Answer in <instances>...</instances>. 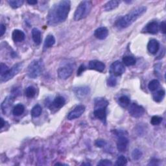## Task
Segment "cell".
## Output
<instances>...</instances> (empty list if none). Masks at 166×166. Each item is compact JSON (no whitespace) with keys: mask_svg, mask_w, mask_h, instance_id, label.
I'll return each mask as SVG.
<instances>
[{"mask_svg":"<svg viewBox=\"0 0 166 166\" xmlns=\"http://www.w3.org/2000/svg\"><path fill=\"white\" fill-rule=\"evenodd\" d=\"M71 8V2L63 0L55 3L49 10L47 19L50 26H56L64 22L68 18Z\"/></svg>","mask_w":166,"mask_h":166,"instance_id":"6da1fadb","label":"cell"},{"mask_svg":"<svg viewBox=\"0 0 166 166\" xmlns=\"http://www.w3.org/2000/svg\"><path fill=\"white\" fill-rule=\"evenodd\" d=\"M147 8L142 6L138 7L133 9L129 13L125 15V16L120 18L116 22V26L119 29L127 28L130 25H132L134 22L146 12Z\"/></svg>","mask_w":166,"mask_h":166,"instance_id":"7a4b0ae2","label":"cell"},{"mask_svg":"<svg viewBox=\"0 0 166 166\" xmlns=\"http://www.w3.org/2000/svg\"><path fill=\"white\" fill-rule=\"evenodd\" d=\"M93 4L90 1H83L80 3L74 14L75 21H79L87 17L91 12Z\"/></svg>","mask_w":166,"mask_h":166,"instance_id":"3957f363","label":"cell"},{"mask_svg":"<svg viewBox=\"0 0 166 166\" xmlns=\"http://www.w3.org/2000/svg\"><path fill=\"white\" fill-rule=\"evenodd\" d=\"M44 64L41 59L34 60L27 67V76L31 79H37L42 74Z\"/></svg>","mask_w":166,"mask_h":166,"instance_id":"277c9868","label":"cell"},{"mask_svg":"<svg viewBox=\"0 0 166 166\" xmlns=\"http://www.w3.org/2000/svg\"><path fill=\"white\" fill-rule=\"evenodd\" d=\"M22 64L21 63H18L16 64L9 69L7 72H6L4 74L0 75V79H1V82H7L10 79H12L15 75H17L18 72L22 69Z\"/></svg>","mask_w":166,"mask_h":166,"instance_id":"5b68a950","label":"cell"},{"mask_svg":"<svg viewBox=\"0 0 166 166\" xmlns=\"http://www.w3.org/2000/svg\"><path fill=\"white\" fill-rule=\"evenodd\" d=\"M74 69V66L71 63H67L60 67L58 69V77L63 80L68 79L73 73Z\"/></svg>","mask_w":166,"mask_h":166,"instance_id":"8992f818","label":"cell"},{"mask_svg":"<svg viewBox=\"0 0 166 166\" xmlns=\"http://www.w3.org/2000/svg\"><path fill=\"white\" fill-rule=\"evenodd\" d=\"M125 72V68L124 64L119 60L113 62L110 68V72L112 75L115 77L121 76Z\"/></svg>","mask_w":166,"mask_h":166,"instance_id":"52a82bcc","label":"cell"},{"mask_svg":"<svg viewBox=\"0 0 166 166\" xmlns=\"http://www.w3.org/2000/svg\"><path fill=\"white\" fill-rule=\"evenodd\" d=\"M129 112L132 117L139 118L145 114V109L143 107L136 103H132L129 107Z\"/></svg>","mask_w":166,"mask_h":166,"instance_id":"ba28073f","label":"cell"},{"mask_svg":"<svg viewBox=\"0 0 166 166\" xmlns=\"http://www.w3.org/2000/svg\"><path fill=\"white\" fill-rule=\"evenodd\" d=\"M85 111V107L83 105H78L68 115V120H73L80 118Z\"/></svg>","mask_w":166,"mask_h":166,"instance_id":"9c48e42d","label":"cell"},{"mask_svg":"<svg viewBox=\"0 0 166 166\" xmlns=\"http://www.w3.org/2000/svg\"><path fill=\"white\" fill-rule=\"evenodd\" d=\"M73 92L77 98L81 99L90 94V89L88 87H79L75 88L73 89Z\"/></svg>","mask_w":166,"mask_h":166,"instance_id":"30bf717a","label":"cell"},{"mask_svg":"<svg viewBox=\"0 0 166 166\" xmlns=\"http://www.w3.org/2000/svg\"><path fill=\"white\" fill-rule=\"evenodd\" d=\"M94 114L95 117L99 119L104 123L106 124L107 122V108H95Z\"/></svg>","mask_w":166,"mask_h":166,"instance_id":"8fae6325","label":"cell"},{"mask_svg":"<svg viewBox=\"0 0 166 166\" xmlns=\"http://www.w3.org/2000/svg\"><path fill=\"white\" fill-rule=\"evenodd\" d=\"M129 144V140L123 135L118 136L117 142V148L120 152H125L127 150Z\"/></svg>","mask_w":166,"mask_h":166,"instance_id":"7c38bea8","label":"cell"},{"mask_svg":"<svg viewBox=\"0 0 166 166\" xmlns=\"http://www.w3.org/2000/svg\"><path fill=\"white\" fill-rule=\"evenodd\" d=\"M158 30H159L158 23L157 22L153 21V22H150L149 23H148L146 25V26L144 27L143 31V32L147 33L149 34H155L158 32Z\"/></svg>","mask_w":166,"mask_h":166,"instance_id":"4fadbf2b","label":"cell"},{"mask_svg":"<svg viewBox=\"0 0 166 166\" xmlns=\"http://www.w3.org/2000/svg\"><path fill=\"white\" fill-rule=\"evenodd\" d=\"M88 67L90 69H94L99 72H103L105 69V64L97 60H91L89 62Z\"/></svg>","mask_w":166,"mask_h":166,"instance_id":"5bb4252c","label":"cell"},{"mask_svg":"<svg viewBox=\"0 0 166 166\" xmlns=\"http://www.w3.org/2000/svg\"><path fill=\"white\" fill-rule=\"evenodd\" d=\"M160 49V43L158 40L151 39L147 44V49L150 53L153 55L157 54Z\"/></svg>","mask_w":166,"mask_h":166,"instance_id":"9a60e30c","label":"cell"},{"mask_svg":"<svg viewBox=\"0 0 166 166\" xmlns=\"http://www.w3.org/2000/svg\"><path fill=\"white\" fill-rule=\"evenodd\" d=\"M108 35V30L105 27H101L95 31L94 36L99 40H104Z\"/></svg>","mask_w":166,"mask_h":166,"instance_id":"2e32d148","label":"cell"},{"mask_svg":"<svg viewBox=\"0 0 166 166\" xmlns=\"http://www.w3.org/2000/svg\"><path fill=\"white\" fill-rule=\"evenodd\" d=\"M12 38L13 41L15 42H23L26 38L25 33L19 29H15L12 32Z\"/></svg>","mask_w":166,"mask_h":166,"instance_id":"e0dca14e","label":"cell"},{"mask_svg":"<svg viewBox=\"0 0 166 166\" xmlns=\"http://www.w3.org/2000/svg\"><path fill=\"white\" fill-rule=\"evenodd\" d=\"M14 100V96H9L6 97L3 101V102L2 104V109L4 114H6L7 112V110L9 108H11L12 105V103Z\"/></svg>","mask_w":166,"mask_h":166,"instance_id":"ac0fdd59","label":"cell"},{"mask_svg":"<svg viewBox=\"0 0 166 166\" xmlns=\"http://www.w3.org/2000/svg\"><path fill=\"white\" fill-rule=\"evenodd\" d=\"M32 38L34 42L37 45H40L42 41L41 32L37 28H34L32 30Z\"/></svg>","mask_w":166,"mask_h":166,"instance_id":"d6986e66","label":"cell"},{"mask_svg":"<svg viewBox=\"0 0 166 166\" xmlns=\"http://www.w3.org/2000/svg\"><path fill=\"white\" fill-rule=\"evenodd\" d=\"M120 3L119 1L117 0H112V1H109L104 5L103 8L105 11H111L112 10L116 9Z\"/></svg>","mask_w":166,"mask_h":166,"instance_id":"ffe728a7","label":"cell"},{"mask_svg":"<svg viewBox=\"0 0 166 166\" xmlns=\"http://www.w3.org/2000/svg\"><path fill=\"white\" fill-rule=\"evenodd\" d=\"M65 103H66V99H64V97L62 96H58L55 97V99L53 100L52 105L56 109H59L61 108L65 104Z\"/></svg>","mask_w":166,"mask_h":166,"instance_id":"44dd1931","label":"cell"},{"mask_svg":"<svg viewBox=\"0 0 166 166\" xmlns=\"http://www.w3.org/2000/svg\"><path fill=\"white\" fill-rule=\"evenodd\" d=\"M55 44V38L54 36L52 34H49L46 38V40H45L44 47L45 49H48L52 47Z\"/></svg>","mask_w":166,"mask_h":166,"instance_id":"7402d4cb","label":"cell"},{"mask_svg":"<svg viewBox=\"0 0 166 166\" xmlns=\"http://www.w3.org/2000/svg\"><path fill=\"white\" fill-rule=\"evenodd\" d=\"M108 105V101L104 98H97L95 101V108H107Z\"/></svg>","mask_w":166,"mask_h":166,"instance_id":"603a6c76","label":"cell"},{"mask_svg":"<svg viewBox=\"0 0 166 166\" xmlns=\"http://www.w3.org/2000/svg\"><path fill=\"white\" fill-rule=\"evenodd\" d=\"M136 62V60L132 56H125L123 58V64L127 66H131Z\"/></svg>","mask_w":166,"mask_h":166,"instance_id":"cb8c5ba5","label":"cell"},{"mask_svg":"<svg viewBox=\"0 0 166 166\" xmlns=\"http://www.w3.org/2000/svg\"><path fill=\"white\" fill-rule=\"evenodd\" d=\"M165 94V92L164 90H158V92L154 93L153 94V99H154V101L157 102V103H160V102L162 101L163 99L164 98Z\"/></svg>","mask_w":166,"mask_h":166,"instance_id":"d4e9b609","label":"cell"},{"mask_svg":"<svg viewBox=\"0 0 166 166\" xmlns=\"http://www.w3.org/2000/svg\"><path fill=\"white\" fill-rule=\"evenodd\" d=\"M24 111L25 107L22 104H18L14 107L12 110V113L14 115H16V116H19V115L23 114Z\"/></svg>","mask_w":166,"mask_h":166,"instance_id":"484cf974","label":"cell"},{"mask_svg":"<svg viewBox=\"0 0 166 166\" xmlns=\"http://www.w3.org/2000/svg\"><path fill=\"white\" fill-rule=\"evenodd\" d=\"M130 99L126 95H122L118 99L119 104L123 108H126L130 104Z\"/></svg>","mask_w":166,"mask_h":166,"instance_id":"4316f807","label":"cell"},{"mask_svg":"<svg viewBox=\"0 0 166 166\" xmlns=\"http://www.w3.org/2000/svg\"><path fill=\"white\" fill-rule=\"evenodd\" d=\"M42 108L41 106L39 104H37L32 108L31 115L34 118H38L42 114Z\"/></svg>","mask_w":166,"mask_h":166,"instance_id":"83f0119b","label":"cell"},{"mask_svg":"<svg viewBox=\"0 0 166 166\" xmlns=\"http://www.w3.org/2000/svg\"><path fill=\"white\" fill-rule=\"evenodd\" d=\"M159 87H160V82L157 79L152 80L149 83V85H148V88L150 91L151 92L156 91V90Z\"/></svg>","mask_w":166,"mask_h":166,"instance_id":"f1b7e54d","label":"cell"},{"mask_svg":"<svg viewBox=\"0 0 166 166\" xmlns=\"http://www.w3.org/2000/svg\"><path fill=\"white\" fill-rule=\"evenodd\" d=\"M25 94H26L27 97L33 98L36 95V89L33 87H29L26 88Z\"/></svg>","mask_w":166,"mask_h":166,"instance_id":"f546056e","label":"cell"},{"mask_svg":"<svg viewBox=\"0 0 166 166\" xmlns=\"http://www.w3.org/2000/svg\"><path fill=\"white\" fill-rule=\"evenodd\" d=\"M8 3L12 8L18 9L22 5L24 2L23 0H11V1H9Z\"/></svg>","mask_w":166,"mask_h":166,"instance_id":"4dcf8cb0","label":"cell"},{"mask_svg":"<svg viewBox=\"0 0 166 166\" xmlns=\"http://www.w3.org/2000/svg\"><path fill=\"white\" fill-rule=\"evenodd\" d=\"M127 164V159L126 158V157H125L124 156L122 155L118 158L115 164L117 166H123V165H125Z\"/></svg>","mask_w":166,"mask_h":166,"instance_id":"1f68e13d","label":"cell"},{"mask_svg":"<svg viewBox=\"0 0 166 166\" xmlns=\"http://www.w3.org/2000/svg\"><path fill=\"white\" fill-rule=\"evenodd\" d=\"M143 155L142 152L138 149H135L132 153V157L134 160H138L142 158Z\"/></svg>","mask_w":166,"mask_h":166,"instance_id":"d6a6232c","label":"cell"},{"mask_svg":"<svg viewBox=\"0 0 166 166\" xmlns=\"http://www.w3.org/2000/svg\"><path fill=\"white\" fill-rule=\"evenodd\" d=\"M117 84V79L116 77L114 76V75H110L107 79V84L110 87H114Z\"/></svg>","mask_w":166,"mask_h":166,"instance_id":"836d02e7","label":"cell"},{"mask_svg":"<svg viewBox=\"0 0 166 166\" xmlns=\"http://www.w3.org/2000/svg\"><path fill=\"white\" fill-rule=\"evenodd\" d=\"M162 122V118L158 116V115H154L150 119V123L153 125H158Z\"/></svg>","mask_w":166,"mask_h":166,"instance_id":"e575fe53","label":"cell"},{"mask_svg":"<svg viewBox=\"0 0 166 166\" xmlns=\"http://www.w3.org/2000/svg\"><path fill=\"white\" fill-rule=\"evenodd\" d=\"M112 165V162L111 161L107 160V159H104L99 161V162L97 164V165L99 166H110Z\"/></svg>","mask_w":166,"mask_h":166,"instance_id":"d590c367","label":"cell"},{"mask_svg":"<svg viewBox=\"0 0 166 166\" xmlns=\"http://www.w3.org/2000/svg\"><path fill=\"white\" fill-rule=\"evenodd\" d=\"M9 69V67L5 64L1 63V65H0V75L4 74L6 72H7Z\"/></svg>","mask_w":166,"mask_h":166,"instance_id":"8d00e7d4","label":"cell"},{"mask_svg":"<svg viewBox=\"0 0 166 166\" xmlns=\"http://www.w3.org/2000/svg\"><path fill=\"white\" fill-rule=\"evenodd\" d=\"M106 143H107L106 142H105V141L103 140H97L96 142H95V145L96 147L101 148V147H103L104 145H106Z\"/></svg>","mask_w":166,"mask_h":166,"instance_id":"74e56055","label":"cell"},{"mask_svg":"<svg viewBox=\"0 0 166 166\" xmlns=\"http://www.w3.org/2000/svg\"><path fill=\"white\" fill-rule=\"evenodd\" d=\"M5 31H6L5 26L3 24L0 25V35H1V37L3 36V34L5 33Z\"/></svg>","mask_w":166,"mask_h":166,"instance_id":"f35d334b","label":"cell"},{"mask_svg":"<svg viewBox=\"0 0 166 166\" xmlns=\"http://www.w3.org/2000/svg\"><path fill=\"white\" fill-rule=\"evenodd\" d=\"M85 69H86V68H85L84 65L82 64L81 66H80V67L78 69V71H77V75H79H79H81Z\"/></svg>","mask_w":166,"mask_h":166,"instance_id":"ab89813d","label":"cell"},{"mask_svg":"<svg viewBox=\"0 0 166 166\" xmlns=\"http://www.w3.org/2000/svg\"><path fill=\"white\" fill-rule=\"evenodd\" d=\"M165 26H166V24H165V22H162V23H161L160 26H159L160 28L161 31L162 32L163 34H165Z\"/></svg>","mask_w":166,"mask_h":166,"instance_id":"60d3db41","label":"cell"},{"mask_svg":"<svg viewBox=\"0 0 166 166\" xmlns=\"http://www.w3.org/2000/svg\"><path fill=\"white\" fill-rule=\"evenodd\" d=\"M29 5H36L37 4L38 2L37 1H27V2Z\"/></svg>","mask_w":166,"mask_h":166,"instance_id":"b9f144b4","label":"cell"},{"mask_svg":"<svg viewBox=\"0 0 166 166\" xmlns=\"http://www.w3.org/2000/svg\"><path fill=\"white\" fill-rule=\"evenodd\" d=\"M1 122H2V123H1V129H3V127H4L5 124V123L4 120H3V119L2 118H1Z\"/></svg>","mask_w":166,"mask_h":166,"instance_id":"7bdbcfd3","label":"cell"},{"mask_svg":"<svg viewBox=\"0 0 166 166\" xmlns=\"http://www.w3.org/2000/svg\"><path fill=\"white\" fill-rule=\"evenodd\" d=\"M68 165L67 164H61V163H57V164H55V165Z\"/></svg>","mask_w":166,"mask_h":166,"instance_id":"ee69618b","label":"cell"},{"mask_svg":"<svg viewBox=\"0 0 166 166\" xmlns=\"http://www.w3.org/2000/svg\"><path fill=\"white\" fill-rule=\"evenodd\" d=\"M82 165H91V164H89V163H83Z\"/></svg>","mask_w":166,"mask_h":166,"instance_id":"f6af8a7d","label":"cell"}]
</instances>
